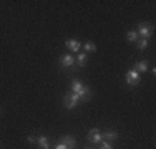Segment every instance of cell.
<instances>
[{
    "label": "cell",
    "mask_w": 156,
    "mask_h": 149,
    "mask_svg": "<svg viewBox=\"0 0 156 149\" xmlns=\"http://www.w3.org/2000/svg\"><path fill=\"white\" fill-rule=\"evenodd\" d=\"M78 101H80V98H78V95H75L73 91H66L65 96H63V104H65L68 109H73L78 104Z\"/></svg>",
    "instance_id": "6da1fadb"
},
{
    "label": "cell",
    "mask_w": 156,
    "mask_h": 149,
    "mask_svg": "<svg viewBox=\"0 0 156 149\" xmlns=\"http://www.w3.org/2000/svg\"><path fill=\"white\" fill-rule=\"evenodd\" d=\"M141 81V76L138 71H135V70H129L128 73H126V83H128V86H138V83Z\"/></svg>",
    "instance_id": "7a4b0ae2"
},
{
    "label": "cell",
    "mask_w": 156,
    "mask_h": 149,
    "mask_svg": "<svg viewBox=\"0 0 156 149\" xmlns=\"http://www.w3.org/2000/svg\"><path fill=\"white\" fill-rule=\"evenodd\" d=\"M136 33L148 40L151 35H153V27H151V25H146V23H140L138 25V32H136Z\"/></svg>",
    "instance_id": "3957f363"
},
{
    "label": "cell",
    "mask_w": 156,
    "mask_h": 149,
    "mask_svg": "<svg viewBox=\"0 0 156 149\" xmlns=\"http://www.w3.org/2000/svg\"><path fill=\"white\" fill-rule=\"evenodd\" d=\"M101 139H103V136H101V131H100V129L93 128V129L88 131V141H90V143L98 144V143H101Z\"/></svg>",
    "instance_id": "277c9868"
},
{
    "label": "cell",
    "mask_w": 156,
    "mask_h": 149,
    "mask_svg": "<svg viewBox=\"0 0 156 149\" xmlns=\"http://www.w3.org/2000/svg\"><path fill=\"white\" fill-rule=\"evenodd\" d=\"M73 63H75V57H73V55H70V53L62 55V58H60L62 68H70V66H73Z\"/></svg>",
    "instance_id": "5b68a950"
},
{
    "label": "cell",
    "mask_w": 156,
    "mask_h": 149,
    "mask_svg": "<svg viewBox=\"0 0 156 149\" xmlns=\"http://www.w3.org/2000/svg\"><path fill=\"white\" fill-rule=\"evenodd\" d=\"M65 45L70 48V50L73 51V53H78L80 51V47H81V43L78 42V40H75V38H70V40H66L65 42Z\"/></svg>",
    "instance_id": "8992f818"
},
{
    "label": "cell",
    "mask_w": 156,
    "mask_h": 149,
    "mask_svg": "<svg viewBox=\"0 0 156 149\" xmlns=\"http://www.w3.org/2000/svg\"><path fill=\"white\" fill-rule=\"evenodd\" d=\"M62 143L66 146V149H75L76 147V139L73 136H63Z\"/></svg>",
    "instance_id": "52a82bcc"
},
{
    "label": "cell",
    "mask_w": 156,
    "mask_h": 149,
    "mask_svg": "<svg viewBox=\"0 0 156 149\" xmlns=\"http://www.w3.org/2000/svg\"><path fill=\"white\" fill-rule=\"evenodd\" d=\"M85 85L81 83L80 80H73L72 81V91L75 93V95H78V98H80V93H81V89H83Z\"/></svg>",
    "instance_id": "ba28073f"
},
{
    "label": "cell",
    "mask_w": 156,
    "mask_h": 149,
    "mask_svg": "<svg viewBox=\"0 0 156 149\" xmlns=\"http://www.w3.org/2000/svg\"><path fill=\"white\" fill-rule=\"evenodd\" d=\"M91 95H93L91 88L90 86H83V89H81V93H80V99L81 101H88V99L91 98Z\"/></svg>",
    "instance_id": "9c48e42d"
},
{
    "label": "cell",
    "mask_w": 156,
    "mask_h": 149,
    "mask_svg": "<svg viewBox=\"0 0 156 149\" xmlns=\"http://www.w3.org/2000/svg\"><path fill=\"white\" fill-rule=\"evenodd\" d=\"M133 70L138 71V73H144L148 70V61H146V60H141V61H138L135 66H133Z\"/></svg>",
    "instance_id": "30bf717a"
},
{
    "label": "cell",
    "mask_w": 156,
    "mask_h": 149,
    "mask_svg": "<svg viewBox=\"0 0 156 149\" xmlns=\"http://www.w3.org/2000/svg\"><path fill=\"white\" fill-rule=\"evenodd\" d=\"M101 136L105 137V139L108 141V143H111V141H116L118 137H120V134H118L116 131H106V133H103Z\"/></svg>",
    "instance_id": "8fae6325"
},
{
    "label": "cell",
    "mask_w": 156,
    "mask_h": 149,
    "mask_svg": "<svg viewBox=\"0 0 156 149\" xmlns=\"http://www.w3.org/2000/svg\"><path fill=\"white\" fill-rule=\"evenodd\" d=\"M37 143H38V146L42 149H50V143H48V137L47 136H40L38 139H37Z\"/></svg>",
    "instance_id": "7c38bea8"
},
{
    "label": "cell",
    "mask_w": 156,
    "mask_h": 149,
    "mask_svg": "<svg viewBox=\"0 0 156 149\" xmlns=\"http://www.w3.org/2000/svg\"><path fill=\"white\" fill-rule=\"evenodd\" d=\"M83 48H85V51H96V45L93 43V42H85L83 43Z\"/></svg>",
    "instance_id": "4fadbf2b"
},
{
    "label": "cell",
    "mask_w": 156,
    "mask_h": 149,
    "mask_svg": "<svg viewBox=\"0 0 156 149\" xmlns=\"http://www.w3.org/2000/svg\"><path fill=\"white\" fill-rule=\"evenodd\" d=\"M136 38H138V33L133 32V30L126 33V40H128V42H133V43H135V42H136Z\"/></svg>",
    "instance_id": "5bb4252c"
},
{
    "label": "cell",
    "mask_w": 156,
    "mask_h": 149,
    "mask_svg": "<svg viewBox=\"0 0 156 149\" xmlns=\"http://www.w3.org/2000/svg\"><path fill=\"white\" fill-rule=\"evenodd\" d=\"M76 61H78V66H85V63H87V53H80Z\"/></svg>",
    "instance_id": "9a60e30c"
},
{
    "label": "cell",
    "mask_w": 156,
    "mask_h": 149,
    "mask_svg": "<svg viewBox=\"0 0 156 149\" xmlns=\"http://www.w3.org/2000/svg\"><path fill=\"white\" fill-rule=\"evenodd\" d=\"M148 45H150V42H148L146 38H141L140 42H138V45H136V47H138V50H144V48H146Z\"/></svg>",
    "instance_id": "2e32d148"
},
{
    "label": "cell",
    "mask_w": 156,
    "mask_h": 149,
    "mask_svg": "<svg viewBox=\"0 0 156 149\" xmlns=\"http://www.w3.org/2000/svg\"><path fill=\"white\" fill-rule=\"evenodd\" d=\"M100 149H113V146H111V143H108V141H105V143H101V146H100Z\"/></svg>",
    "instance_id": "e0dca14e"
},
{
    "label": "cell",
    "mask_w": 156,
    "mask_h": 149,
    "mask_svg": "<svg viewBox=\"0 0 156 149\" xmlns=\"http://www.w3.org/2000/svg\"><path fill=\"white\" fill-rule=\"evenodd\" d=\"M28 143H32V144H33V143H37V137L33 136V134H30V136H28Z\"/></svg>",
    "instance_id": "ac0fdd59"
},
{
    "label": "cell",
    "mask_w": 156,
    "mask_h": 149,
    "mask_svg": "<svg viewBox=\"0 0 156 149\" xmlns=\"http://www.w3.org/2000/svg\"><path fill=\"white\" fill-rule=\"evenodd\" d=\"M55 149H66V146H65L63 143H58L57 146H55Z\"/></svg>",
    "instance_id": "d6986e66"
},
{
    "label": "cell",
    "mask_w": 156,
    "mask_h": 149,
    "mask_svg": "<svg viewBox=\"0 0 156 149\" xmlns=\"http://www.w3.org/2000/svg\"><path fill=\"white\" fill-rule=\"evenodd\" d=\"M85 149H90V147H85Z\"/></svg>",
    "instance_id": "ffe728a7"
}]
</instances>
